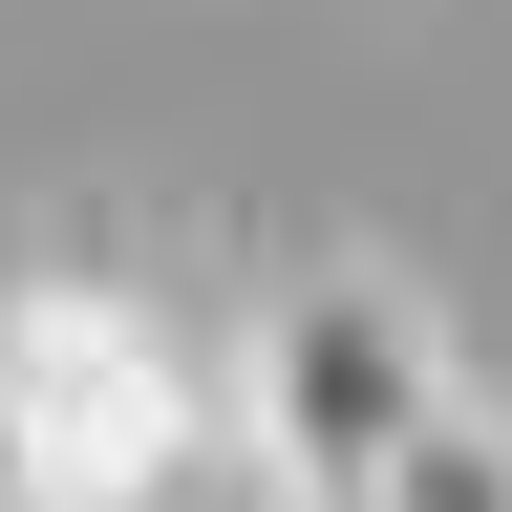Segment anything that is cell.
<instances>
[{
	"mask_svg": "<svg viewBox=\"0 0 512 512\" xmlns=\"http://www.w3.org/2000/svg\"><path fill=\"white\" fill-rule=\"evenodd\" d=\"M214 320L128 256H22L0 278V512H192L214 491Z\"/></svg>",
	"mask_w": 512,
	"mask_h": 512,
	"instance_id": "obj_1",
	"label": "cell"
},
{
	"mask_svg": "<svg viewBox=\"0 0 512 512\" xmlns=\"http://www.w3.org/2000/svg\"><path fill=\"white\" fill-rule=\"evenodd\" d=\"M214 406H235V470L278 512H363L406 448L470 406V342L406 256H278L214 342Z\"/></svg>",
	"mask_w": 512,
	"mask_h": 512,
	"instance_id": "obj_2",
	"label": "cell"
},
{
	"mask_svg": "<svg viewBox=\"0 0 512 512\" xmlns=\"http://www.w3.org/2000/svg\"><path fill=\"white\" fill-rule=\"evenodd\" d=\"M384 512H512V406H491V384L406 448V470H384Z\"/></svg>",
	"mask_w": 512,
	"mask_h": 512,
	"instance_id": "obj_3",
	"label": "cell"
},
{
	"mask_svg": "<svg viewBox=\"0 0 512 512\" xmlns=\"http://www.w3.org/2000/svg\"><path fill=\"white\" fill-rule=\"evenodd\" d=\"M363 512H384V491H363Z\"/></svg>",
	"mask_w": 512,
	"mask_h": 512,
	"instance_id": "obj_4",
	"label": "cell"
}]
</instances>
